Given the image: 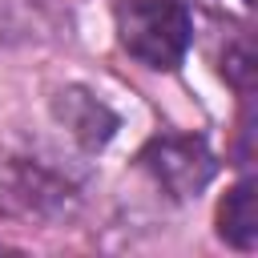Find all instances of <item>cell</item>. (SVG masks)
Returning a JSON list of instances; mask_svg holds the SVG:
<instances>
[{
    "label": "cell",
    "mask_w": 258,
    "mask_h": 258,
    "mask_svg": "<svg viewBox=\"0 0 258 258\" xmlns=\"http://www.w3.org/2000/svg\"><path fill=\"white\" fill-rule=\"evenodd\" d=\"M77 189L48 165L16 153H0V218L48 222L69 214Z\"/></svg>",
    "instance_id": "obj_2"
},
{
    "label": "cell",
    "mask_w": 258,
    "mask_h": 258,
    "mask_svg": "<svg viewBox=\"0 0 258 258\" xmlns=\"http://www.w3.org/2000/svg\"><path fill=\"white\" fill-rule=\"evenodd\" d=\"M218 238L234 250L258 246V185L254 177H242L218 206Z\"/></svg>",
    "instance_id": "obj_5"
},
{
    "label": "cell",
    "mask_w": 258,
    "mask_h": 258,
    "mask_svg": "<svg viewBox=\"0 0 258 258\" xmlns=\"http://www.w3.org/2000/svg\"><path fill=\"white\" fill-rule=\"evenodd\" d=\"M242 4H254V0H242Z\"/></svg>",
    "instance_id": "obj_7"
},
{
    "label": "cell",
    "mask_w": 258,
    "mask_h": 258,
    "mask_svg": "<svg viewBox=\"0 0 258 258\" xmlns=\"http://www.w3.org/2000/svg\"><path fill=\"white\" fill-rule=\"evenodd\" d=\"M117 40L145 69L173 73L194 40V20L177 0H121L117 4Z\"/></svg>",
    "instance_id": "obj_1"
},
{
    "label": "cell",
    "mask_w": 258,
    "mask_h": 258,
    "mask_svg": "<svg viewBox=\"0 0 258 258\" xmlns=\"http://www.w3.org/2000/svg\"><path fill=\"white\" fill-rule=\"evenodd\" d=\"M254 73H258V60H254L250 40H234V44L222 52V77H226L242 97H250V89H254Z\"/></svg>",
    "instance_id": "obj_6"
},
{
    "label": "cell",
    "mask_w": 258,
    "mask_h": 258,
    "mask_svg": "<svg viewBox=\"0 0 258 258\" xmlns=\"http://www.w3.org/2000/svg\"><path fill=\"white\" fill-rule=\"evenodd\" d=\"M52 117L69 129L73 141H81L85 149H101L113 133H117V113L89 89H60L52 97Z\"/></svg>",
    "instance_id": "obj_4"
},
{
    "label": "cell",
    "mask_w": 258,
    "mask_h": 258,
    "mask_svg": "<svg viewBox=\"0 0 258 258\" xmlns=\"http://www.w3.org/2000/svg\"><path fill=\"white\" fill-rule=\"evenodd\" d=\"M137 165L153 177L157 189H165L173 202L181 198H194L210 185L214 177V153L202 137H189V133H165V137H153L141 153H137Z\"/></svg>",
    "instance_id": "obj_3"
}]
</instances>
